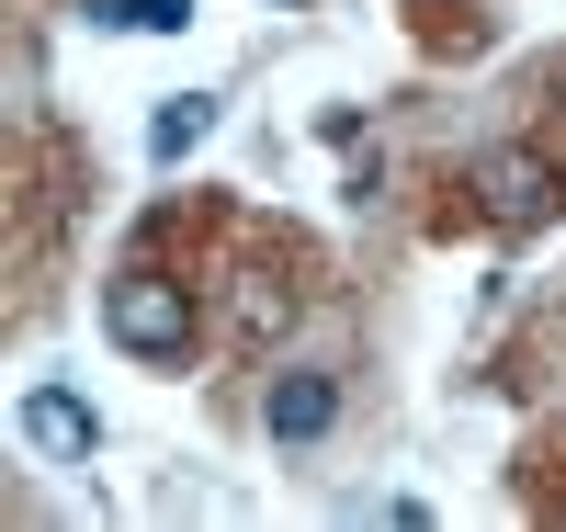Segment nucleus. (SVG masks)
I'll return each instance as SVG.
<instances>
[{
  "instance_id": "nucleus-2",
  "label": "nucleus",
  "mask_w": 566,
  "mask_h": 532,
  "mask_svg": "<svg viewBox=\"0 0 566 532\" xmlns=\"http://www.w3.org/2000/svg\"><path fill=\"white\" fill-rule=\"evenodd\" d=\"M464 192H476V216H488L499 238H533V227L566 216V159H544V148H488L476 170H464Z\"/></svg>"
},
{
  "instance_id": "nucleus-4",
  "label": "nucleus",
  "mask_w": 566,
  "mask_h": 532,
  "mask_svg": "<svg viewBox=\"0 0 566 532\" xmlns=\"http://www.w3.org/2000/svg\"><path fill=\"white\" fill-rule=\"evenodd\" d=\"M23 442H34V453H57V465H91L103 419H91V408L69 397V385H34V397H23Z\"/></svg>"
},
{
  "instance_id": "nucleus-3",
  "label": "nucleus",
  "mask_w": 566,
  "mask_h": 532,
  "mask_svg": "<svg viewBox=\"0 0 566 532\" xmlns=\"http://www.w3.org/2000/svg\"><path fill=\"white\" fill-rule=\"evenodd\" d=\"M261 419H272V442H317V430L340 419V374H317V363H295V374H272V397H261Z\"/></svg>"
},
{
  "instance_id": "nucleus-5",
  "label": "nucleus",
  "mask_w": 566,
  "mask_h": 532,
  "mask_svg": "<svg viewBox=\"0 0 566 532\" xmlns=\"http://www.w3.org/2000/svg\"><path fill=\"white\" fill-rule=\"evenodd\" d=\"M216 136V91H170V103L148 114V159H193Z\"/></svg>"
},
{
  "instance_id": "nucleus-1",
  "label": "nucleus",
  "mask_w": 566,
  "mask_h": 532,
  "mask_svg": "<svg viewBox=\"0 0 566 532\" xmlns=\"http://www.w3.org/2000/svg\"><path fill=\"white\" fill-rule=\"evenodd\" d=\"M103 328H114V352H136V363H181V352H193V283L159 272V261H136V272L103 283Z\"/></svg>"
},
{
  "instance_id": "nucleus-6",
  "label": "nucleus",
  "mask_w": 566,
  "mask_h": 532,
  "mask_svg": "<svg viewBox=\"0 0 566 532\" xmlns=\"http://www.w3.org/2000/svg\"><path fill=\"white\" fill-rule=\"evenodd\" d=\"M193 23V0H136V34H181Z\"/></svg>"
}]
</instances>
